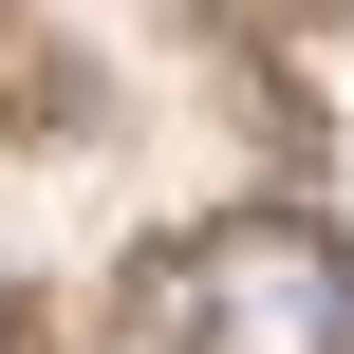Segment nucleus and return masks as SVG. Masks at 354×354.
I'll return each mask as SVG.
<instances>
[{"label": "nucleus", "mask_w": 354, "mask_h": 354, "mask_svg": "<svg viewBox=\"0 0 354 354\" xmlns=\"http://www.w3.org/2000/svg\"><path fill=\"white\" fill-rule=\"evenodd\" d=\"M187 354H354V243L261 205L187 243Z\"/></svg>", "instance_id": "f257e3e1"}]
</instances>
